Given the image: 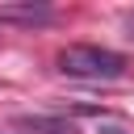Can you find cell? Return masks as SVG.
<instances>
[{"mask_svg":"<svg viewBox=\"0 0 134 134\" xmlns=\"http://www.w3.org/2000/svg\"><path fill=\"white\" fill-rule=\"evenodd\" d=\"M59 71L80 75V80H117L126 71V59L117 50H105V46H63Z\"/></svg>","mask_w":134,"mask_h":134,"instance_id":"6da1fadb","label":"cell"},{"mask_svg":"<svg viewBox=\"0 0 134 134\" xmlns=\"http://www.w3.org/2000/svg\"><path fill=\"white\" fill-rule=\"evenodd\" d=\"M50 17L46 4H0V25H46Z\"/></svg>","mask_w":134,"mask_h":134,"instance_id":"7a4b0ae2","label":"cell"},{"mask_svg":"<svg viewBox=\"0 0 134 134\" xmlns=\"http://www.w3.org/2000/svg\"><path fill=\"white\" fill-rule=\"evenodd\" d=\"M100 134H130V130H121V126H100Z\"/></svg>","mask_w":134,"mask_h":134,"instance_id":"3957f363","label":"cell"}]
</instances>
